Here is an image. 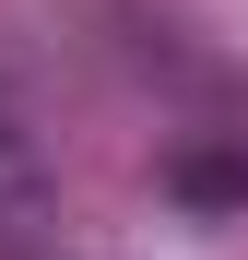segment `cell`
Listing matches in <instances>:
<instances>
[{
  "mask_svg": "<svg viewBox=\"0 0 248 260\" xmlns=\"http://www.w3.org/2000/svg\"><path fill=\"white\" fill-rule=\"evenodd\" d=\"M154 189L189 213V225H225L248 213V130H189V142L154 154Z\"/></svg>",
  "mask_w": 248,
  "mask_h": 260,
  "instance_id": "cell-1",
  "label": "cell"
},
{
  "mask_svg": "<svg viewBox=\"0 0 248 260\" xmlns=\"http://www.w3.org/2000/svg\"><path fill=\"white\" fill-rule=\"evenodd\" d=\"M36 213H48V166H36V130L12 107V83H0V237H24Z\"/></svg>",
  "mask_w": 248,
  "mask_h": 260,
  "instance_id": "cell-2",
  "label": "cell"
}]
</instances>
